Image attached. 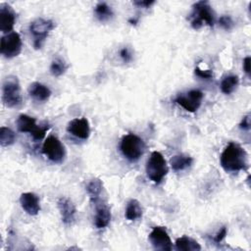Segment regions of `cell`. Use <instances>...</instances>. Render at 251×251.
<instances>
[{
    "label": "cell",
    "mask_w": 251,
    "mask_h": 251,
    "mask_svg": "<svg viewBox=\"0 0 251 251\" xmlns=\"http://www.w3.org/2000/svg\"><path fill=\"white\" fill-rule=\"evenodd\" d=\"M222 168L227 173H237L248 167V156L245 149L235 142H229L220 157Z\"/></svg>",
    "instance_id": "cell-1"
},
{
    "label": "cell",
    "mask_w": 251,
    "mask_h": 251,
    "mask_svg": "<svg viewBox=\"0 0 251 251\" xmlns=\"http://www.w3.org/2000/svg\"><path fill=\"white\" fill-rule=\"evenodd\" d=\"M190 25L198 29L203 25L213 27L215 24V14L208 1H198L193 4L192 11L188 17Z\"/></svg>",
    "instance_id": "cell-2"
},
{
    "label": "cell",
    "mask_w": 251,
    "mask_h": 251,
    "mask_svg": "<svg viewBox=\"0 0 251 251\" xmlns=\"http://www.w3.org/2000/svg\"><path fill=\"white\" fill-rule=\"evenodd\" d=\"M2 101L8 108H17L22 104L21 86L16 75H8L3 80Z\"/></svg>",
    "instance_id": "cell-3"
},
{
    "label": "cell",
    "mask_w": 251,
    "mask_h": 251,
    "mask_svg": "<svg viewBox=\"0 0 251 251\" xmlns=\"http://www.w3.org/2000/svg\"><path fill=\"white\" fill-rule=\"evenodd\" d=\"M122 154L130 162L137 161L144 153L145 144L142 138L133 133L123 136L120 144Z\"/></svg>",
    "instance_id": "cell-4"
},
{
    "label": "cell",
    "mask_w": 251,
    "mask_h": 251,
    "mask_svg": "<svg viewBox=\"0 0 251 251\" xmlns=\"http://www.w3.org/2000/svg\"><path fill=\"white\" fill-rule=\"evenodd\" d=\"M168 174L167 162L159 151L151 153L146 163V175L154 183H160Z\"/></svg>",
    "instance_id": "cell-5"
},
{
    "label": "cell",
    "mask_w": 251,
    "mask_h": 251,
    "mask_svg": "<svg viewBox=\"0 0 251 251\" xmlns=\"http://www.w3.org/2000/svg\"><path fill=\"white\" fill-rule=\"evenodd\" d=\"M17 127L21 132H28L34 140H41L44 138L46 132L49 130L51 126L45 124L43 126H37L34 118L22 114L17 119Z\"/></svg>",
    "instance_id": "cell-6"
},
{
    "label": "cell",
    "mask_w": 251,
    "mask_h": 251,
    "mask_svg": "<svg viewBox=\"0 0 251 251\" xmlns=\"http://www.w3.org/2000/svg\"><path fill=\"white\" fill-rule=\"evenodd\" d=\"M55 27V24L52 20L43 18H37L32 21L29 25V32L33 36V47L34 49H40L45 39L51 30Z\"/></svg>",
    "instance_id": "cell-7"
},
{
    "label": "cell",
    "mask_w": 251,
    "mask_h": 251,
    "mask_svg": "<svg viewBox=\"0 0 251 251\" xmlns=\"http://www.w3.org/2000/svg\"><path fill=\"white\" fill-rule=\"evenodd\" d=\"M42 153L54 163H62L66 152L62 142L54 135H49L42 145Z\"/></svg>",
    "instance_id": "cell-8"
},
{
    "label": "cell",
    "mask_w": 251,
    "mask_h": 251,
    "mask_svg": "<svg viewBox=\"0 0 251 251\" xmlns=\"http://www.w3.org/2000/svg\"><path fill=\"white\" fill-rule=\"evenodd\" d=\"M22 51V39L18 32L12 31L2 36L0 52L8 59L18 56Z\"/></svg>",
    "instance_id": "cell-9"
},
{
    "label": "cell",
    "mask_w": 251,
    "mask_h": 251,
    "mask_svg": "<svg viewBox=\"0 0 251 251\" xmlns=\"http://www.w3.org/2000/svg\"><path fill=\"white\" fill-rule=\"evenodd\" d=\"M203 96H204V94L202 91H200L198 89H193L186 93L178 94L175 98L174 102L176 103L177 105H179L180 107H182L185 111L194 113L201 106Z\"/></svg>",
    "instance_id": "cell-10"
},
{
    "label": "cell",
    "mask_w": 251,
    "mask_h": 251,
    "mask_svg": "<svg viewBox=\"0 0 251 251\" xmlns=\"http://www.w3.org/2000/svg\"><path fill=\"white\" fill-rule=\"evenodd\" d=\"M148 238L155 249L163 251L172 250V240L165 227L154 226L149 233Z\"/></svg>",
    "instance_id": "cell-11"
},
{
    "label": "cell",
    "mask_w": 251,
    "mask_h": 251,
    "mask_svg": "<svg viewBox=\"0 0 251 251\" xmlns=\"http://www.w3.org/2000/svg\"><path fill=\"white\" fill-rule=\"evenodd\" d=\"M67 131L72 135L86 140L90 135V126L86 118H75L69 122Z\"/></svg>",
    "instance_id": "cell-12"
},
{
    "label": "cell",
    "mask_w": 251,
    "mask_h": 251,
    "mask_svg": "<svg viewBox=\"0 0 251 251\" xmlns=\"http://www.w3.org/2000/svg\"><path fill=\"white\" fill-rule=\"evenodd\" d=\"M57 206L61 215V220L65 225H72L75 221L76 209L73 201L65 196L57 200Z\"/></svg>",
    "instance_id": "cell-13"
},
{
    "label": "cell",
    "mask_w": 251,
    "mask_h": 251,
    "mask_svg": "<svg viewBox=\"0 0 251 251\" xmlns=\"http://www.w3.org/2000/svg\"><path fill=\"white\" fill-rule=\"evenodd\" d=\"M16 21V14L7 3L0 4V29L4 33H9L13 29Z\"/></svg>",
    "instance_id": "cell-14"
},
{
    "label": "cell",
    "mask_w": 251,
    "mask_h": 251,
    "mask_svg": "<svg viewBox=\"0 0 251 251\" xmlns=\"http://www.w3.org/2000/svg\"><path fill=\"white\" fill-rule=\"evenodd\" d=\"M20 203L26 214L35 216L40 211L39 197L33 192H25L20 196Z\"/></svg>",
    "instance_id": "cell-15"
},
{
    "label": "cell",
    "mask_w": 251,
    "mask_h": 251,
    "mask_svg": "<svg viewBox=\"0 0 251 251\" xmlns=\"http://www.w3.org/2000/svg\"><path fill=\"white\" fill-rule=\"evenodd\" d=\"M95 205V217L94 225L97 228L106 227L111 221V211L109 206L102 202L101 199L94 204Z\"/></svg>",
    "instance_id": "cell-16"
},
{
    "label": "cell",
    "mask_w": 251,
    "mask_h": 251,
    "mask_svg": "<svg viewBox=\"0 0 251 251\" xmlns=\"http://www.w3.org/2000/svg\"><path fill=\"white\" fill-rule=\"evenodd\" d=\"M27 91H28L29 96L37 102H45L51 96L50 88L48 86H46L45 84H43L41 82H38V81L32 82L28 86Z\"/></svg>",
    "instance_id": "cell-17"
},
{
    "label": "cell",
    "mask_w": 251,
    "mask_h": 251,
    "mask_svg": "<svg viewBox=\"0 0 251 251\" xmlns=\"http://www.w3.org/2000/svg\"><path fill=\"white\" fill-rule=\"evenodd\" d=\"M103 190V182L100 178L94 177L90 179L86 184V192L90 198V201L95 204L100 200V196Z\"/></svg>",
    "instance_id": "cell-18"
},
{
    "label": "cell",
    "mask_w": 251,
    "mask_h": 251,
    "mask_svg": "<svg viewBox=\"0 0 251 251\" xmlns=\"http://www.w3.org/2000/svg\"><path fill=\"white\" fill-rule=\"evenodd\" d=\"M192 162L193 159L189 155L185 154H176L170 160L171 167L175 172H180L189 168Z\"/></svg>",
    "instance_id": "cell-19"
},
{
    "label": "cell",
    "mask_w": 251,
    "mask_h": 251,
    "mask_svg": "<svg viewBox=\"0 0 251 251\" xmlns=\"http://www.w3.org/2000/svg\"><path fill=\"white\" fill-rule=\"evenodd\" d=\"M176 248L180 251H199L201 250L200 244L191 237L181 236L176 240Z\"/></svg>",
    "instance_id": "cell-20"
},
{
    "label": "cell",
    "mask_w": 251,
    "mask_h": 251,
    "mask_svg": "<svg viewBox=\"0 0 251 251\" xmlns=\"http://www.w3.org/2000/svg\"><path fill=\"white\" fill-rule=\"evenodd\" d=\"M125 216L128 221H135L142 217V207L138 200L130 199L127 202Z\"/></svg>",
    "instance_id": "cell-21"
},
{
    "label": "cell",
    "mask_w": 251,
    "mask_h": 251,
    "mask_svg": "<svg viewBox=\"0 0 251 251\" xmlns=\"http://www.w3.org/2000/svg\"><path fill=\"white\" fill-rule=\"evenodd\" d=\"M94 14L100 22H106L113 17L112 8L105 2H99L94 8Z\"/></svg>",
    "instance_id": "cell-22"
},
{
    "label": "cell",
    "mask_w": 251,
    "mask_h": 251,
    "mask_svg": "<svg viewBox=\"0 0 251 251\" xmlns=\"http://www.w3.org/2000/svg\"><path fill=\"white\" fill-rule=\"evenodd\" d=\"M238 83H239V78L237 75H226L223 78V80L221 82V85H220L221 90L224 94L228 95L235 90Z\"/></svg>",
    "instance_id": "cell-23"
},
{
    "label": "cell",
    "mask_w": 251,
    "mask_h": 251,
    "mask_svg": "<svg viewBox=\"0 0 251 251\" xmlns=\"http://www.w3.org/2000/svg\"><path fill=\"white\" fill-rule=\"evenodd\" d=\"M16 141L15 132L7 126H1L0 128V144L2 147H7L14 144Z\"/></svg>",
    "instance_id": "cell-24"
},
{
    "label": "cell",
    "mask_w": 251,
    "mask_h": 251,
    "mask_svg": "<svg viewBox=\"0 0 251 251\" xmlns=\"http://www.w3.org/2000/svg\"><path fill=\"white\" fill-rule=\"evenodd\" d=\"M68 69L66 62L61 58H55L50 65V73L54 76H61L63 75Z\"/></svg>",
    "instance_id": "cell-25"
},
{
    "label": "cell",
    "mask_w": 251,
    "mask_h": 251,
    "mask_svg": "<svg viewBox=\"0 0 251 251\" xmlns=\"http://www.w3.org/2000/svg\"><path fill=\"white\" fill-rule=\"evenodd\" d=\"M219 25L226 30H230L233 26V21L231 19L230 16H227V15H224L222 17H220L219 19Z\"/></svg>",
    "instance_id": "cell-26"
},
{
    "label": "cell",
    "mask_w": 251,
    "mask_h": 251,
    "mask_svg": "<svg viewBox=\"0 0 251 251\" xmlns=\"http://www.w3.org/2000/svg\"><path fill=\"white\" fill-rule=\"evenodd\" d=\"M195 75L203 79H211L213 78V72L211 70H201L199 67H196L194 69Z\"/></svg>",
    "instance_id": "cell-27"
},
{
    "label": "cell",
    "mask_w": 251,
    "mask_h": 251,
    "mask_svg": "<svg viewBox=\"0 0 251 251\" xmlns=\"http://www.w3.org/2000/svg\"><path fill=\"white\" fill-rule=\"evenodd\" d=\"M120 57L123 60L124 63H129L132 60V55L130 50L128 49V47H123L120 50Z\"/></svg>",
    "instance_id": "cell-28"
},
{
    "label": "cell",
    "mask_w": 251,
    "mask_h": 251,
    "mask_svg": "<svg viewBox=\"0 0 251 251\" xmlns=\"http://www.w3.org/2000/svg\"><path fill=\"white\" fill-rule=\"evenodd\" d=\"M226 233H227V228H226V226H222V228H221V229L216 233V235L214 236V241H215L216 243H221V242L225 239Z\"/></svg>",
    "instance_id": "cell-29"
},
{
    "label": "cell",
    "mask_w": 251,
    "mask_h": 251,
    "mask_svg": "<svg viewBox=\"0 0 251 251\" xmlns=\"http://www.w3.org/2000/svg\"><path fill=\"white\" fill-rule=\"evenodd\" d=\"M239 127L242 130H249L250 129V114H247L242 118V120L239 124Z\"/></svg>",
    "instance_id": "cell-30"
},
{
    "label": "cell",
    "mask_w": 251,
    "mask_h": 251,
    "mask_svg": "<svg viewBox=\"0 0 251 251\" xmlns=\"http://www.w3.org/2000/svg\"><path fill=\"white\" fill-rule=\"evenodd\" d=\"M133 5L137 6V7H141V8H149L151 5H153L155 3L154 0H145V1H133L132 2Z\"/></svg>",
    "instance_id": "cell-31"
},
{
    "label": "cell",
    "mask_w": 251,
    "mask_h": 251,
    "mask_svg": "<svg viewBox=\"0 0 251 251\" xmlns=\"http://www.w3.org/2000/svg\"><path fill=\"white\" fill-rule=\"evenodd\" d=\"M250 62H251V59L249 56L243 59V71L248 77H250Z\"/></svg>",
    "instance_id": "cell-32"
}]
</instances>
